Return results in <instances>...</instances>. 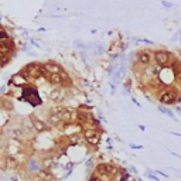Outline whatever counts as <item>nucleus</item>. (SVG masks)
I'll use <instances>...</instances> for the list:
<instances>
[{
    "label": "nucleus",
    "mask_w": 181,
    "mask_h": 181,
    "mask_svg": "<svg viewBox=\"0 0 181 181\" xmlns=\"http://www.w3.org/2000/svg\"><path fill=\"white\" fill-rule=\"evenodd\" d=\"M36 177L41 178V180H47V181H52V180H54V174H52V173H50L48 170H44V169H41L38 173H36Z\"/></svg>",
    "instance_id": "obj_19"
},
{
    "label": "nucleus",
    "mask_w": 181,
    "mask_h": 181,
    "mask_svg": "<svg viewBox=\"0 0 181 181\" xmlns=\"http://www.w3.org/2000/svg\"><path fill=\"white\" fill-rule=\"evenodd\" d=\"M4 91H6V86H3V88H0V93H2V92H4Z\"/></svg>",
    "instance_id": "obj_35"
},
{
    "label": "nucleus",
    "mask_w": 181,
    "mask_h": 181,
    "mask_svg": "<svg viewBox=\"0 0 181 181\" xmlns=\"http://www.w3.org/2000/svg\"><path fill=\"white\" fill-rule=\"evenodd\" d=\"M28 119H30V122H31V125H33L36 133H45V132H50V130H51V127L47 125L45 120L37 117L36 115H30Z\"/></svg>",
    "instance_id": "obj_11"
},
{
    "label": "nucleus",
    "mask_w": 181,
    "mask_h": 181,
    "mask_svg": "<svg viewBox=\"0 0 181 181\" xmlns=\"http://www.w3.org/2000/svg\"><path fill=\"white\" fill-rule=\"evenodd\" d=\"M153 60L159 67L167 68V67H170V64L175 60V57L173 55L170 51H167V50H156V51L153 52Z\"/></svg>",
    "instance_id": "obj_6"
},
{
    "label": "nucleus",
    "mask_w": 181,
    "mask_h": 181,
    "mask_svg": "<svg viewBox=\"0 0 181 181\" xmlns=\"http://www.w3.org/2000/svg\"><path fill=\"white\" fill-rule=\"evenodd\" d=\"M92 164H93V159H89L86 161V167H92Z\"/></svg>",
    "instance_id": "obj_27"
},
{
    "label": "nucleus",
    "mask_w": 181,
    "mask_h": 181,
    "mask_svg": "<svg viewBox=\"0 0 181 181\" xmlns=\"http://www.w3.org/2000/svg\"><path fill=\"white\" fill-rule=\"evenodd\" d=\"M161 6L164 7V9H171L173 3H171V2H167V0H161Z\"/></svg>",
    "instance_id": "obj_23"
},
{
    "label": "nucleus",
    "mask_w": 181,
    "mask_h": 181,
    "mask_svg": "<svg viewBox=\"0 0 181 181\" xmlns=\"http://www.w3.org/2000/svg\"><path fill=\"white\" fill-rule=\"evenodd\" d=\"M40 68H41V62H30V64L26 65V67L20 71V74L26 78L27 82H33V81L41 78Z\"/></svg>",
    "instance_id": "obj_5"
},
{
    "label": "nucleus",
    "mask_w": 181,
    "mask_h": 181,
    "mask_svg": "<svg viewBox=\"0 0 181 181\" xmlns=\"http://www.w3.org/2000/svg\"><path fill=\"white\" fill-rule=\"evenodd\" d=\"M74 44H75L77 47H79V48H86V45H85V44H82L81 41H75Z\"/></svg>",
    "instance_id": "obj_26"
},
{
    "label": "nucleus",
    "mask_w": 181,
    "mask_h": 181,
    "mask_svg": "<svg viewBox=\"0 0 181 181\" xmlns=\"http://www.w3.org/2000/svg\"><path fill=\"white\" fill-rule=\"evenodd\" d=\"M180 36H181V30H180V31H177V33H175L174 36H173V37H171V41H177V40H180Z\"/></svg>",
    "instance_id": "obj_25"
},
{
    "label": "nucleus",
    "mask_w": 181,
    "mask_h": 181,
    "mask_svg": "<svg viewBox=\"0 0 181 181\" xmlns=\"http://www.w3.org/2000/svg\"><path fill=\"white\" fill-rule=\"evenodd\" d=\"M27 169L30 173H33V174H36V173H38L43 167H41V161H38L37 159H34V157H31V159L27 160Z\"/></svg>",
    "instance_id": "obj_14"
},
{
    "label": "nucleus",
    "mask_w": 181,
    "mask_h": 181,
    "mask_svg": "<svg viewBox=\"0 0 181 181\" xmlns=\"http://www.w3.org/2000/svg\"><path fill=\"white\" fill-rule=\"evenodd\" d=\"M130 147H132V149H141V146H136V144H130Z\"/></svg>",
    "instance_id": "obj_30"
},
{
    "label": "nucleus",
    "mask_w": 181,
    "mask_h": 181,
    "mask_svg": "<svg viewBox=\"0 0 181 181\" xmlns=\"http://www.w3.org/2000/svg\"><path fill=\"white\" fill-rule=\"evenodd\" d=\"M52 113H55L57 116L61 119V122L64 123H71V122H75V119H77V111H74V109H71V107H67L64 106V105H57V106L51 107Z\"/></svg>",
    "instance_id": "obj_3"
},
{
    "label": "nucleus",
    "mask_w": 181,
    "mask_h": 181,
    "mask_svg": "<svg viewBox=\"0 0 181 181\" xmlns=\"http://www.w3.org/2000/svg\"><path fill=\"white\" fill-rule=\"evenodd\" d=\"M13 55L10 54H3V52H0V67H6L10 61H12Z\"/></svg>",
    "instance_id": "obj_20"
},
{
    "label": "nucleus",
    "mask_w": 181,
    "mask_h": 181,
    "mask_svg": "<svg viewBox=\"0 0 181 181\" xmlns=\"http://www.w3.org/2000/svg\"><path fill=\"white\" fill-rule=\"evenodd\" d=\"M180 102H181V92L178 93V96H177V103H180Z\"/></svg>",
    "instance_id": "obj_32"
},
{
    "label": "nucleus",
    "mask_w": 181,
    "mask_h": 181,
    "mask_svg": "<svg viewBox=\"0 0 181 181\" xmlns=\"http://www.w3.org/2000/svg\"><path fill=\"white\" fill-rule=\"evenodd\" d=\"M82 136L88 144L98 146L99 141H101L102 130L99 127H86V129H82Z\"/></svg>",
    "instance_id": "obj_7"
},
{
    "label": "nucleus",
    "mask_w": 181,
    "mask_h": 181,
    "mask_svg": "<svg viewBox=\"0 0 181 181\" xmlns=\"http://www.w3.org/2000/svg\"><path fill=\"white\" fill-rule=\"evenodd\" d=\"M89 181H103V180H101V178H99V177H96V175H93V177L91 178V180H89Z\"/></svg>",
    "instance_id": "obj_28"
},
{
    "label": "nucleus",
    "mask_w": 181,
    "mask_h": 181,
    "mask_svg": "<svg viewBox=\"0 0 181 181\" xmlns=\"http://www.w3.org/2000/svg\"><path fill=\"white\" fill-rule=\"evenodd\" d=\"M9 38H12V37H10V34L7 33L6 30H0V41L9 40Z\"/></svg>",
    "instance_id": "obj_22"
},
{
    "label": "nucleus",
    "mask_w": 181,
    "mask_h": 181,
    "mask_svg": "<svg viewBox=\"0 0 181 181\" xmlns=\"http://www.w3.org/2000/svg\"><path fill=\"white\" fill-rule=\"evenodd\" d=\"M139 129H140V130H141V132H143V130H146V127H144V126H143V125H140V126H139Z\"/></svg>",
    "instance_id": "obj_34"
},
{
    "label": "nucleus",
    "mask_w": 181,
    "mask_h": 181,
    "mask_svg": "<svg viewBox=\"0 0 181 181\" xmlns=\"http://www.w3.org/2000/svg\"><path fill=\"white\" fill-rule=\"evenodd\" d=\"M178 93H180V91L177 88H174V86H171V85L164 86V88H161L157 92V101L161 105H164V106L166 105H174V103H177Z\"/></svg>",
    "instance_id": "obj_1"
},
{
    "label": "nucleus",
    "mask_w": 181,
    "mask_h": 181,
    "mask_svg": "<svg viewBox=\"0 0 181 181\" xmlns=\"http://www.w3.org/2000/svg\"><path fill=\"white\" fill-rule=\"evenodd\" d=\"M57 164L55 159L54 157H45V159L41 161V167H43L44 170H48V171H51V169Z\"/></svg>",
    "instance_id": "obj_18"
},
{
    "label": "nucleus",
    "mask_w": 181,
    "mask_h": 181,
    "mask_svg": "<svg viewBox=\"0 0 181 181\" xmlns=\"http://www.w3.org/2000/svg\"><path fill=\"white\" fill-rule=\"evenodd\" d=\"M119 174V170L117 167L112 166V164H107V163H101L95 167V175L99 177L101 180H109V178L115 177V175Z\"/></svg>",
    "instance_id": "obj_4"
},
{
    "label": "nucleus",
    "mask_w": 181,
    "mask_h": 181,
    "mask_svg": "<svg viewBox=\"0 0 181 181\" xmlns=\"http://www.w3.org/2000/svg\"><path fill=\"white\" fill-rule=\"evenodd\" d=\"M19 166H20V161H19V159H17L14 154H7V156L4 157V169L16 170Z\"/></svg>",
    "instance_id": "obj_12"
},
{
    "label": "nucleus",
    "mask_w": 181,
    "mask_h": 181,
    "mask_svg": "<svg viewBox=\"0 0 181 181\" xmlns=\"http://www.w3.org/2000/svg\"><path fill=\"white\" fill-rule=\"evenodd\" d=\"M6 135L7 137H10L12 140H17V141H26L27 140V135L24 133L23 127L20 125H13V126H9L6 129Z\"/></svg>",
    "instance_id": "obj_10"
},
{
    "label": "nucleus",
    "mask_w": 181,
    "mask_h": 181,
    "mask_svg": "<svg viewBox=\"0 0 181 181\" xmlns=\"http://www.w3.org/2000/svg\"><path fill=\"white\" fill-rule=\"evenodd\" d=\"M159 111L161 112V113L167 115L169 117H171V119H174V112H173L171 109H169L167 106H164V105H159Z\"/></svg>",
    "instance_id": "obj_21"
},
{
    "label": "nucleus",
    "mask_w": 181,
    "mask_h": 181,
    "mask_svg": "<svg viewBox=\"0 0 181 181\" xmlns=\"http://www.w3.org/2000/svg\"><path fill=\"white\" fill-rule=\"evenodd\" d=\"M23 88V101H26L28 105L31 106H40L41 105V98H40V93H38L37 88L31 83H26Z\"/></svg>",
    "instance_id": "obj_2"
},
{
    "label": "nucleus",
    "mask_w": 181,
    "mask_h": 181,
    "mask_svg": "<svg viewBox=\"0 0 181 181\" xmlns=\"http://www.w3.org/2000/svg\"><path fill=\"white\" fill-rule=\"evenodd\" d=\"M130 171H132L133 174H136V173H137V171H136V169H135V167H133V166H130Z\"/></svg>",
    "instance_id": "obj_31"
},
{
    "label": "nucleus",
    "mask_w": 181,
    "mask_h": 181,
    "mask_svg": "<svg viewBox=\"0 0 181 181\" xmlns=\"http://www.w3.org/2000/svg\"><path fill=\"white\" fill-rule=\"evenodd\" d=\"M153 62V52L150 50H139L135 54V67L144 68Z\"/></svg>",
    "instance_id": "obj_8"
},
{
    "label": "nucleus",
    "mask_w": 181,
    "mask_h": 181,
    "mask_svg": "<svg viewBox=\"0 0 181 181\" xmlns=\"http://www.w3.org/2000/svg\"><path fill=\"white\" fill-rule=\"evenodd\" d=\"M12 83H14V85H17V86H24L26 83H28V82L26 81V78L19 72V74L13 75V78L9 81V85H12Z\"/></svg>",
    "instance_id": "obj_17"
},
{
    "label": "nucleus",
    "mask_w": 181,
    "mask_h": 181,
    "mask_svg": "<svg viewBox=\"0 0 181 181\" xmlns=\"http://www.w3.org/2000/svg\"><path fill=\"white\" fill-rule=\"evenodd\" d=\"M68 93H67V88H62V86H54L48 92V99L52 103L61 105L67 101Z\"/></svg>",
    "instance_id": "obj_9"
},
{
    "label": "nucleus",
    "mask_w": 181,
    "mask_h": 181,
    "mask_svg": "<svg viewBox=\"0 0 181 181\" xmlns=\"http://www.w3.org/2000/svg\"><path fill=\"white\" fill-rule=\"evenodd\" d=\"M132 101H133V103H135V105H136V106H137V107H140V106H141V105H140V103H139V102H137V101H136V99H135V98H132Z\"/></svg>",
    "instance_id": "obj_29"
},
{
    "label": "nucleus",
    "mask_w": 181,
    "mask_h": 181,
    "mask_svg": "<svg viewBox=\"0 0 181 181\" xmlns=\"http://www.w3.org/2000/svg\"><path fill=\"white\" fill-rule=\"evenodd\" d=\"M36 181H47V180H41V178H37V177H36Z\"/></svg>",
    "instance_id": "obj_36"
},
{
    "label": "nucleus",
    "mask_w": 181,
    "mask_h": 181,
    "mask_svg": "<svg viewBox=\"0 0 181 181\" xmlns=\"http://www.w3.org/2000/svg\"><path fill=\"white\" fill-rule=\"evenodd\" d=\"M43 65H44V68L47 69L48 74H60V72L64 71V68L55 61H47V62H44Z\"/></svg>",
    "instance_id": "obj_13"
},
{
    "label": "nucleus",
    "mask_w": 181,
    "mask_h": 181,
    "mask_svg": "<svg viewBox=\"0 0 181 181\" xmlns=\"http://www.w3.org/2000/svg\"><path fill=\"white\" fill-rule=\"evenodd\" d=\"M95 51L98 52V54H102V52L105 51V48L101 45V44H98V45H95Z\"/></svg>",
    "instance_id": "obj_24"
},
{
    "label": "nucleus",
    "mask_w": 181,
    "mask_h": 181,
    "mask_svg": "<svg viewBox=\"0 0 181 181\" xmlns=\"http://www.w3.org/2000/svg\"><path fill=\"white\" fill-rule=\"evenodd\" d=\"M23 127V130H24V133L27 135V137L28 136H33L34 133H36V130H34V127H33V125H31V122H30V119H23V122H21V125H20Z\"/></svg>",
    "instance_id": "obj_16"
},
{
    "label": "nucleus",
    "mask_w": 181,
    "mask_h": 181,
    "mask_svg": "<svg viewBox=\"0 0 181 181\" xmlns=\"http://www.w3.org/2000/svg\"><path fill=\"white\" fill-rule=\"evenodd\" d=\"M47 125H48L50 127H60V126H64V123L61 122V119H60L55 113L50 112L48 116H47Z\"/></svg>",
    "instance_id": "obj_15"
},
{
    "label": "nucleus",
    "mask_w": 181,
    "mask_h": 181,
    "mask_svg": "<svg viewBox=\"0 0 181 181\" xmlns=\"http://www.w3.org/2000/svg\"><path fill=\"white\" fill-rule=\"evenodd\" d=\"M175 111H177V112H178V113H180V115H181V106H175Z\"/></svg>",
    "instance_id": "obj_33"
}]
</instances>
